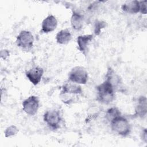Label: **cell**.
<instances>
[{"label": "cell", "mask_w": 147, "mask_h": 147, "mask_svg": "<svg viewBox=\"0 0 147 147\" xmlns=\"http://www.w3.org/2000/svg\"><path fill=\"white\" fill-rule=\"evenodd\" d=\"M121 115V111L117 107H112L107 109V110L106 111L105 118H106V119L108 121L110 122L114 118H115Z\"/></svg>", "instance_id": "16"}, {"label": "cell", "mask_w": 147, "mask_h": 147, "mask_svg": "<svg viewBox=\"0 0 147 147\" xmlns=\"http://www.w3.org/2000/svg\"><path fill=\"white\" fill-rule=\"evenodd\" d=\"M142 138L145 139V142H146V130L144 129V131H142Z\"/></svg>", "instance_id": "20"}, {"label": "cell", "mask_w": 147, "mask_h": 147, "mask_svg": "<svg viewBox=\"0 0 147 147\" xmlns=\"http://www.w3.org/2000/svg\"><path fill=\"white\" fill-rule=\"evenodd\" d=\"M72 39V35L68 29H62L56 36V40L58 44L65 45L69 42Z\"/></svg>", "instance_id": "15"}, {"label": "cell", "mask_w": 147, "mask_h": 147, "mask_svg": "<svg viewBox=\"0 0 147 147\" xmlns=\"http://www.w3.org/2000/svg\"><path fill=\"white\" fill-rule=\"evenodd\" d=\"M105 80H107L115 90L118 88L122 83L121 78L111 68H109L107 69Z\"/></svg>", "instance_id": "10"}, {"label": "cell", "mask_w": 147, "mask_h": 147, "mask_svg": "<svg viewBox=\"0 0 147 147\" xmlns=\"http://www.w3.org/2000/svg\"><path fill=\"white\" fill-rule=\"evenodd\" d=\"M57 26V21L53 15H49L42 22L41 32L44 33H48L53 31Z\"/></svg>", "instance_id": "9"}, {"label": "cell", "mask_w": 147, "mask_h": 147, "mask_svg": "<svg viewBox=\"0 0 147 147\" xmlns=\"http://www.w3.org/2000/svg\"><path fill=\"white\" fill-rule=\"evenodd\" d=\"M110 122L112 130L117 134L126 137L130 133V124L128 120L121 115L114 118Z\"/></svg>", "instance_id": "2"}, {"label": "cell", "mask_w": 147, "mask_h": 147, "mask_svg": "<svg viewBox=\"0 0 147 147\" xmlns=\"http://www.w3.org/2000/svg\"><path fill=\"white\" fill-rule=\"evenodd\" d=\"M106 26V24L105 22L100 21H96L94 26V33L96 35H99L102 29Z\"/></svg>", "instance_id": "18"}, {"label": "cell", "mask_w": 147, "mask_h": 147, "mask_svg": "<svg viewBox=\"0 0 147 147\" xmlns=\"http://www.w3.org/2000/svg\"><path fill=\"white\" fill-rule=\"evenodd\" d=\"M34 37L32 33L28 30H22L16 38V43L18 47L24 50H29L34 43Z\"/></svg>", "instance_id": "4"}, {"label": "cell", "mask_w": 147, "mask_h": 147, "mask_svg": "<svg viewBox=\"0 0 147 147\" xmlns=\"http://www.w3.org/2000/svg\"><path fill=\"white\" fill-rule=\"evenodd\" d=\"M43 119L47 125L53 130H56L60 127L62 120L60 113L57 110L47 111L44 114Z\"/></svg>", "instance_id": "5"}, {"label": "cell", "mask_w": 147, "mask_h": 147, "mask_svg": "<svg viewBox=\"0 0 147 147\" xmlns=\"http://www.w3.org/2000/svg\"><path fill=\"white\" fill-rule=\"evenodd\" d=\"M96 90V99L102 103L109 104L115 99V89L106 80L97 86Z\"/></svg>", "instance_id": "1"}, {"label": "cell", "mask_w": 147, "mask_h": 147, "mask_svg": "<svg viewBox=\"0 0 147 147\" xmlns=\"http://www.w3.org/2000/svg\"><path fill=\"white\" fill-rule=\"evenodd\" d=\"M39 106V99L34 95L30 96L22 102L23 110L29 115H35L38 110Z\"/></svg>", "instance_id": "6"}, {"label": "cell", "mask_w": 147, "mask_h": 147, "mask_svg": "<svg viewBox=\"0 0 147 147\" xmlns=\"http://www.w3.org/2000/svg\"><path fill=\"white\" fill-rule=\"evenodd\" d=\"M18 129L14 125H11L7 127L5 130V136L6 137H11L17 134L18 132Z\"/></svg>", "instance_id": "17"}, {"label": "cell", "mask_w": 147, "mask_h": 147, "mask_svg": "<svg viewBox=\"0 0 147 147\" xmlns=\"http://www.w3.org/2000/svg\"><path fill=\"white\" fill-rule=\"evenodd\" d=\"M122 10L130 14H136L140 13V4L138 1H132L123 4L121 6Z\"/></svg>", "instance_id": "14"}, {"label": "cell", "mask_w": 147, "mask_h": 147, "mask_svg": "<svg viewBox=\"0 0 147 147\" xmlns=\"http://www.w3.org/2000/svg\"><path fill=\"white\" fill-rule=\"evenodd\" d=\"M146 1H140V13L143 14H146Z\"/></svg>", "instance_id": "19"}, {"label": "cell", "mask_w": 147, "mask_h": 147, "mask_svg": "<svg viewBox=\"0 0 147 147\" xmlns=\"http://www.w3.org/2000/svg\"><path fill=\"white\" fill-rule=\"evenodd\" d=\"M146 100V98L144 96H141L138 99L135 108V115L141 118H143L146 115L147 112Z\"/></svg>", "instance_id": "12"}, {"label": "cell", "mask_w": 147, "mask_h": 147, "mask_svg": "<svg viewBox=\"0 0 147 147\" xmlns=\"http://www.w3.org/2000/svg\"><path fill=\"white\" fill-rule=\"evenodd\" d=\"M25 74L29 80L33 85L36 86L41 80L44 74V69L42 68L37 66L27 71Z\"/></svg>", "instance_id": "7"}, {"label": "cell", "mask_w": 147, "mask_h": 147, "mask_svg": "<svg viewBox=\"0 0 147 147\" xmlns=\"http://www.w3.org/2000/svg\"><path fill=\"white\" fill-rule=\"evenodd\" d=\"M88 79V72L81 66H76L72 68L68 75V80L77 84H85Z\"/></svg>", "instance_id": "3"}, {"label": "cell", "mask_w": 147, "mask_h": 147, "mask_svg": "<svg viewBox=\"0 0 147 147\" xmlns=\"http://www.w3.org/2000/svg\"><path fill=\"white\" fill-rule=\"evenodd\" d=\"M82 88L79 84L68 80L63 85L60 95H82Z\"/></svg>", "instance_id": "8"}, {"label": "cell", "mask_w": 147, "mask_h": 147, "mask_svg": "<svg viewBox=\"0 0 147 147\" xmlns=\"http://www.w3.org/2000/svg\"><path fill=\"white\" fill-rule=\"evenodd\" d=\"M92 34H84L79 36L76 39L78 49L82 53L84 54L88 44L92 41Z\"/></svg>", "instance_id": "11"}, {"label": "cell", "mask_w": 147, "mask_h": 147, "mask_svg": "<svg viewBox=\"0 0 147 147\" xmlns=\"http://www.w3.org/2000/svg\"><path fill=\"white\" fill-rule=\"evenodd\" d=\"M84 24V16L80 13L73 11L71 18V24L72 28L76 30L82 29Z\"/></svg>", "instance_id": "13"}]
</instances>
